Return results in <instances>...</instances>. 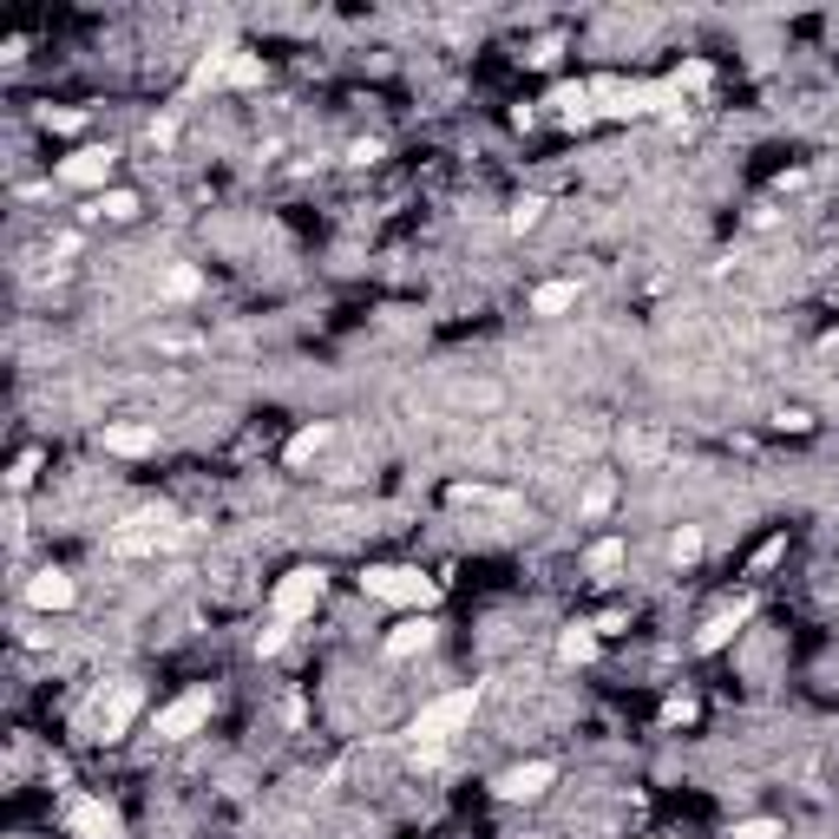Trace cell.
I'll return each instance as SVG.
<instances>
[{
  "label": "cell",
  "instance_id": "obj_1",
  "mask_svg": "<svg viewBox=\"0 0 839 839\" xmlns=\"http://www.w3.org/2000/svg\"><path fill=\"white\" fill-rule=\"evenodd\" d=\"M473 715H479V689H453V696L426 701V708L414 715V728H407V735H414V761H420V768H433V761H439V748H446V741H453Z\"/></svg>",
  "mask_w": 839,
  "mask_h": 839
},
{
  "label": "cell",
  "instance_id": "obj_2",
  "mask_svg": "<svg viewBox=\"0 0 839 839\" xmlns=\"http://www.w3.org/2000/svg\"><path fill=\"white\" fill-rule=\"evenodd\" d=\"M590 99L604 119H649V112H676L683 92L676 85H643V79H590Z\"/></svg>",
  "mask_w": 839,
  "mask_h": 839
},
{
  "label": "cell",
  "instance_id": "obj_3",
  "mask_svg": "<svg viewBox=\"0 0 839 839\" xmlns=\"http://www.w3.org/2000/svg\"><path fill=\"white\" fill-rule=\"evenodd\" d=\"M361 590L367 597H381V604H433L439 597V584L433 577H420V570H407V564H374L367 577H361Z\"/></svg>",
  "mask_w": 839,
  "mask_h": 839
},
{
  "label": "cell",
  "instance_id": "obj_4",
  "mask_svg": "<svg viewBox=\"0 0 839 839\" xmlns=\"http://www.w3.org/2000/svg\"><path fill=\"white\" fill-rule=\"evenodd\" d=\"M315 604H322V570H309V564H302V570H289V577L276 584V597H270V617L295 629L309 610H315Z\"/></svg>",
  "mask_w": 839,
  "mask_h": 839
},
{
  "label": "cell",
  "instance_id": "obj_5",
  "mask_svg": "<svg viewBox=\"0 0 839 839\" xmlns=\"http://www.w3.org/2000/svg\"><path fill=\"white\" fill-rule=\"evenodd\" d=\"M210 708H216L210 689H184L171 708H158V741H191V735L210 721Z\"/></svg>",
  "mask_w": 839,
  "mask_h": 839
},
{
  "label": "cell",
  "instance_id": "obj_6",
  "mask_svg": "<svg viewBox=\"0 0 839 839\" xmlns=\"http://www.w3.org/2000/svg\"><path fill=\"white\" fill-rule=\"evenodd\" d=\"M171 538H178V525L164 512H139V518H125V532H112V552L119 558H144V552H164Z\"/></svg>",
  "mask_w": 839,
  "mask_h": 839
},
{
  "label": "cell",
  "instance_id": "obj_7",
  "mask_svg": "<svg viewBox=\"0 0 839 839\" xmlns=\"http://www.w3.org/2000/svg\"><path fill=\"white\" fill-rule=\"evenodd\" d=\"M67 827H72V839H125V820L105 807V800H67Z\"/></svg>",
  "mask_w": 839,
  "mask_h": 839
},
{
  "label": "cell",
  "instance_id": "obj_8",
  "mask_svg": "<svg viewBox=\"0 0 839 839\" xmlns=\"http://www.w3.org/2000/svg\"><path fill=\"white\" fill-rule=\"evenodd\" d=\"M112 171H119V151H112V144H85V151H72L67 164H60L67 184H99V191H105Z\"/></svg>",
  "mask_w": 839,
  "mask_h": 839
},
{
  "label": "cell",
  "instance_id": "obj_9",
  "mask_svg": "<svg viewBox=\"0 0 839 839\" xmlns=\"http://www.w3.org/2000/svg\"><path fill=\"white\" fill-rule=\"evenodd\" d=\"M72 597H79V584H72L67 570H53V564L27 577V604L33 610H72Z\"/></svg>",
  "mask_w": 839,
  "mask_h": 839
},
{
  "label": "cell",
  "instance_id": "obj_10",
  "mask_svg": "<svg viewBox=\"0 0 839 839\" xmlns=\"http://www.w3.org/2000/svg\"><path fill=\"white\" fill-rule=\"evenodd\" d=\"M558 780V768L552 761H525V768H505L498 774V800H538L545 787Z\"/></svg>",
  "mask_w": 839,
  "mask_h": 839
},
{
  "label": "cell",
  "instance_id": "obj_11",
  "mask_svg": "<svg viewBox=\"0 0 839 839\" xmlns=\"http://www.w3.org/2000/svg\"><path fill=\"white\" fill-rule=\"evenodd\" d=\"M139 683H119L112 701H99V741H119L125 728H132V715H139Z\"/></svg>",
  "mask_w": 839,
  "mask_h": 839
},
{
  "label": "cell",
  "instance_id": "obj_12",
  "mask_svg": "<svg viewBox=\"0 0 839 839\" xmlns=\"http://www.w3.org/2000/svg\"><path fill=\"white\" fill-rule=\"evenodd\" d=\"M99 446L119 453V459H144V453H158V426H105Z\"/></svg>",
  "mask_w": 839,
  "mask_h": 839
},
{
  "label": "cell",
  "instance_id": "obj_13",
  "mask_svg": "<svg viewBox=\"0 0 839 839\" xmlns=\"http://www.w3.org/2000/svg\"><path fill=\"white\" fill-rule=\"evenodd\" d=\"M236 53H243L236 40H216L204 60L191 67V92H210V85H223V79H230V60H236Z\"/></svg>",
  "mask_w": 839,
  "mask_h": 839
},
{
  "label": "cell",
  "instance_id": "obj_14",
  "mask_svg": "<svg viewBox=\"0 0 839 839\" xmlns=\"http://www.w3.org/2000/svg\"><path fill=\"white\" fill-rule=\"evenodd\" d=\"M748 610H755L748 597H741V604H728V610H715V617H708V629H701V636H696V649H701V656H708V649H721V643H728L735 629L748 624Z\"/></svg>",
  "mask_w": 839,
  "mask_h": 839
},
{
  "label": "cell",
  "instance_id": "obj_15",
  "mask_svg": "<svg viewBox=\"0 0 839 839\" xmlns=\"http://www.w3.org/2000/svg\"><path fill=\"white\" fill-rule=\"evenodd\" d=\"M328 439H335V426H328V420H315V426H302V433H295V439L282 446V466H309V459H315V453H322Z\"/></svg>",
  "mask_w": 839,
  "mask_h": 839
},
{
  "label": "cell",
  "instance_id": "obj_16",
  "mask_svg": "<svg viewBox=\"0 0 839 839\" xmlns=\"http://www.w3.org/2000/svg\"><path fill=\"white\" fill-rule=\"evenodd\" d=\"M552 105H558L564 125H590V119H597V99H590V85H558V92H552Z\"/></svg>",
  "mask_w": 839,
  "mask_h": 839
},
{
  "label": "cell",
  "instance_id": "obj_17",
  "mask_svg": "<svg viewBox=\"0 0 839 839\" xmlns=\"http://www.w3.org/2000/svg\"><path fill=\"white\" fill-rule=\"evenodd\" d=\"M426 643H433V624H426V617H414V624H401L394 636H387V656H394V663H407V656H420Z\"/></svg>",
  "mask_w": 839,
  "mask_h": 839
},
{
  "label": "cell",
  "instance_id": "obj_18",
  "mask_svg": "<svg viewBox=\"0 0 839 839\" xmlns=\"http://www.w3.org/2000/svg\"><path fill=\"white\" fill-rule=\"evenodd\" d=\"M558 656L564 663H590V656H597V624H570L558 636Z\"/></svg>",
  "mask_w": 839,
  "mask_h": 839
},
{
  "label": "cell",
  "instance_id": "obj_19",
  "mask_svg": "<svg viewBox=\"0 0 839 839\" xmlns=\"http://www.w3.org/2000/svg\"><path fill=\"white\" fill-rule=\"evenodd\" d=\"M564 309H577V282H545L532 295V315H564Z\"/></svg>",
  "mask_w": 839,
  "mask_h": 839
},
{
  "label": "cell",
  "instance_id": "obj_20",
  "mask_svg": "<svg viewBox=\"0 0 839 839\" xmlns=\"http://www.w3.org/2000/svg\"><path fill=\"white\" fill-rule=\"evenodd\" d=\"M610 505H617V479H610V473H597V479L584 486V498H577V512H584V518H604Z\"/></svg>",
  "mask_w": 839,
  "mask_h": 839
},
{
  "label": "cell",
  "instance_id": "obj_21",
  "mask_svg": "<svg viewBox=\"0 0 839 839\" xmlns=\"http://www.w3.org/2000/svg\"><path fill=\"white\" fill-rule=\"evenodd\" d=\"M538 216H545V198H518L512 216H505V230H512V236H525V230H538Z\"/></svg>",
  "mask_w": 839,
  "mask_h": 839
},
{
  "label": "cell",
  "instance_id": "obj_22",
  "mask_svg": "<svg viewBox=\"0 0 839 839\" xmlns=\"http://www.w3.org/2000/svg\"><path fill=\"white\" fill-rule=\"evenodd\" d=\"M590 577H610V570H617V564H624V538H604V545H590Z\"/></svg>",
  "mask_w": 839,
  "mask_h": 839
},
{
  "label": "cell",
  "instance_id": "obj_23",
  "mask_svg": "<svg viewBox=\"0 0 839 839\" xmlns=\"http://www.w3.org/2000/svg\"><path fill=\"white\" fill-rule=\"evenodd\" d=\"M99 216H112V223L139 216V191H105V198H99Z\"/></svg>",
  "mask_w": 839,
  "mask_h": 839
},
{
  "label": "cell",
  "instance_id": "obj_24",
  "mask_svg": "<svg viewBox=\"0 0 839 839\" xmlns=\"http://www.w3.org/2000/svg\"><path fill=\"white\" fill-rule=\"evenodd\" d=\"M223 85H263V60H256V53H236Z\"/></svg>",
  "mask_w": 839,
  "mask_h": 839
},
{
  "label": "cell",
  "instance_id": "obj_25",
  "mask_svg": "<svg viewBox=\"0 0 839 839\" xmlns=\"http://www.w3.org/2000/svg\"><path fill=\"white\" fill-rule=\"evenodd\" d=\"M669 558H676V564H696L701 558V532H696V525H683V532L669 538Z\"/></svg>",
  "mask_w": 839,
  "mask_h": 839
},
{
  "label": "cell",
  "instance_id": "obj_26",
  "mask_svg": "<svg viewBox=\"0 0 839 839\" xmlns=\"http://www.w3.org/2000/svg\"><path fill=\"white\" fill-rule=\"evenodd\" d=\"M656 453H663V439H656V433H624V459H643V466H649Z\"/></svg>",
  "mask_w": 839,
  "mask_h": 839
},
{
  "label": "cell",
  "instance_id": "obj_27",
  "mask_svg": "<svg viewBox=\"0 0 839 839\" xmlns=\"http://www.w3.org/2000/svg\"><path fill=\"white\" fill-rule=\"evenodd\" d=\"M198 289H204L198 270H171V276H164V295H171V302H184V295H198Z\"/></svg>",
  "mask_w": 839,
  "mask_h": 839
},
{
  "label": "cell",
  "instance_id": "obj_28",
  "mask_svg": "<svg viewBox=\"0 0 839 839\" xmlns=\"http://www.w3.org/2000/svg\"><path fill=\"white\" fill-rule=\"evenodd\" d=\"M33 473H40V453H20V459H13V473H7V486L27 492V486H33Z\"/></svg>",
  "mask_w": 839,
  "mask_h": 839
},
{
  "label": "cell",
  "instance_id": "obj_29",
  "mask_svg": "<svg viewBox=\"0 0 839 839\" xmlns=\"http://www.w3.org/2000/svg\"><path fill=\"white\" fill-rule=\"evenodd\" d=\"M282 643H289V624H276V617H270V629H256V656H276Z\"/></svg>",
  "mask_w": 839,
  "mask_h": 839
},
{
  "label": "cell",
  "instance_id": "obj_30",
  "mask_svg": "<svg viewBox=\"0 0 839 839\" xmlns=\"http://www.w3.org/2000/svg\"><path fill=\"white\" fill-rule=\"evenodd\" d=\"M728 839H780V820H741Z\"/></svg>",
  "mask_w": 839,
  "mask_h": 839
},
{
  "label": "cell",
  "instance_id": "obj_31",
  "mask_svg": "<svg viewBox=\"0 0 839 839\" xmlns=\"http://www.w3.org/2000/svg\"><path fill=\"white\" fill-rule=\"evenodd\" d=\"M780 552H787V538H768V545L755 552V564H748V570H768V564H780Z\"/></svg>",
  "mask_w": 839,
  "mask_h": 839
},
{
  "label": "cell",
  "instance_id": "obj_32",
  "mask_svg": "<svg viewBox=\"0 0 839 839\" xmlns=\"http://www.w3.org/2000/svg\"><path fill=\"white\" fill-rule=\"evenodd\" d=\"M525 60H532V67H552V60H558V40H538V47H532Z\"/></svg>",
  "mask_w": 839,
  "mask_h": 839
},
{
  "label": "cell",
  "instance_id": "obj_33",
  "mask_svg": "<svg viewBox=\"0 0 839 839\" xmlns=\"http://www.w3.org/2000/svg\"><path fill=\"white\" fill-rule=\"evenodd\" d=\"M683 85H708V67H701V60H689V67H683V79H676V92H683Z\"/></svg>",
  "mask_w": 839,
  "mask_h": 839
},
{
  "label": "cell",
  "instance_id": "obj_34",
  "mask_svg": "<svg viewBox=\"0 0 839 839\" xmlns=\"http://www.w3.org/2000/svg\"><path fill=\"white\" fill-rule=\"evenodd\" d=\"M374 158H381V144H374V139H361V144L348 151V164H374Z\"/></svg>",
  "mask_w": 839,
  "mask_h": 839
}]
</instances>
